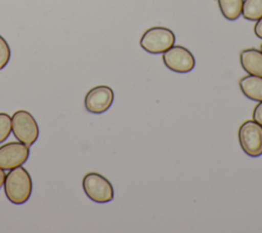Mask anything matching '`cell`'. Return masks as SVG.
Here are the masks:
<instances>
[{
    "label": "cell",
    "instance_id": "cell-1",
    "mask_svg": "<svg viewBox=\"0 0 262 233\" xmlns=\"http://www.w3.org/2000/svg\"><path fill=\"white\" fill-rule=\"evenodd\" d=\"M4 193L13 204L26 203L32 194L33 181L31 174L24 166H17L8 171L4 180Z\"/></svg>",
    "mask_w": 262,
    "mask_h": 233
},
{
    "label": "cell",
    "instance_id": "cell-2",
    "mask_svg": "<svg viewBox=\"0 0 262 233\" xmlns=\"http://www.w3.org/2000/svg\"><path fill=\"white\" fill-rule=\"evenodd\" d=\"M11 131L16 140L28 147L39 138V126L33 115L26 110L15 111L11 117Z\"/></svg>",
    "mask_w": 262,
    "mask_h": 233
},
{
    "label": "cell",
    "instance_id": "cell-3",
    "mask_svg": "<svg viewBox=\"0 0 262 233\" xmlns=\"http://www.w3.org/2000/svg\"><path fill=\"white\" fill-rule=\"evenodd\" d=\"M82 187L86 196L96 203H106L114 199L113 185L98 172H87L83 177Z\"/></svg>",
    "mask_w": 262,
    "mask_h": 233
},
{
    "label": "cell",
    "instance_id": "cell-4",
    "mask_svg": "<svg viewBox=\"0 0 262 233\" xmlns=\"http://www.w3.org/2000/svg\"><path fill=\"white\" fill-rule=\"evenodd\" d=\"M174 43L175 35L166 27H151L142 34L139 40L141 48L151 54L163 53Z\"/></svg>",
    "mask_w": 262,
    "mask_h": 233
},
{
    "label": "cell",
    "instance_id": "cell-5",
    "mask_svg": "<svg viewBox=\"0 0 262 233\" xmlns=\"http://www.w3.org/2000/svg\"><path fill=\"white\" fill-rule=\"evenodd\" d=\"M242 150L250 157L262 155V125L254 120L242 123L237 132Z\"/></svg>",
    "mask_w": 262,
    "mask_h": 233
},
{
    "label": "cell",
    "instance_id": "cell-6",
    "mask_svg": "<svg viewBox=\"0 0 262 233\" xmlns=\"http://www.w3.org/2000/svg\"><path fill=\"white\" fill-rule=\"evenodd\" d=\"M163 63L171 71L176 73H188L195 66L193 54L184 46L173 45L163 52Z\"/></svg>",
    "mask_w": 262,
    "mask_h": 233
},
{
    "label": "cell",
    "instance_id": "cell-7",
    "mask_svg": "<svg viewBox=\"0 0 262 233\" xmlns=\"http://www.w3.org/2000/svg\"><path fill=\"white\" fill-rule=\"evenodd\" d=\"M114 98V91L110 86H94L87 91L84 99V106L89 113L102 114L111 108Z\"/></svg>",
    "mask_w": 262,
    "mask_h": 233
},
{
    "label": "cell",
    "instance_id": "cell-8",
    "mask_svg": "<svg viewBox=\"0 0 262 233\" xmlns=\"http://www.w3.org/2000/svg\"><path fill=\"white\" fill-rule=\"evenodd\" d=\"M30 148L20 142H9L0 146V168L10 170L23 165L29 158Z\"/></svg>",
    "mask_w": 262,
    "mask_h": 233
},
{
    "label": "cell",
    "instance_id": "cell-9",
    "mask_svg": "<svg viewBox=\"0 0 262 233\" xmlns=\"http://www.w3.org/2000/svg\"><path fill=\"white\" fill-rule=\"evenodd\" d=\"M242 68L249 74L262 77V51L256 48H246L239 53Z\"/></svg>",
    "mask_w": 262,
    "mask_h": 233
},
{
    "label": "cell",
    "instance_id": "cell-10",
    "mask_svg": "<svg viewBox=\"0 0 262 233\" xmlns=\"http://www.w3.org/2000/svg\"><path fill=\"white\" fill-rule=\"evenodd\" d=\"M238 85L246 98L255 102H262V77L244 76L239 79Z\"/></svg>",
    "mask_w": 262,
    "mask_h": 233
},
{
    "label": "cell",
    "instance_id": "cell-11",
    "mask_svg": "<svg viewBox=\"0 0 262 233\" xmlns=\"http://www.w3.org/2000/svg\"><path fill=\"white\" fill-rule=\"evenodd\" d=\"M221 14L228 21L237 20L243 10L244 0H217Z\"/></svg>",
    "mask_w": 262,
    "mask_h": 233
},
{
    "label": "cell",
    "instance_id": "cell-12",
    "mask_svg": "<svg viewBox=\"0 0 262 233\" xmlns=\"http://www.w3.org/2000/svg\"><path fill=\"white\" fill-rule=\"evenodd\" d=\"M242 15L251 22L258 21L262 17V0H244Z\"/></svg>",
    "mask_w": 262,
    "mask_h": 233
},
{
    "label": "cell",
    "instance_id": "cell-13",
    "mask_svg": "<svg viewBox=\"0 0 262 233\" xmlns=\"http://www.w3.org/2000/svg\"><path fill=\"white\" fill-rule=\"evenodd\" d=\"M10 132L11 117L5 112H0V144L10 135Z\"/></svg>",
    "mask_w": 262,
    "mask_h": 233
},
{
    "label": "cell",
    "instance_id": "cell-14",
    "mask_svg": "<svg viewBox=\"0 0 262 233\" xmlns=\"http://www.w3.org/2000/svg\"><path fill=\"white\" fill-rule=\"evenodd\" d=\"M11 51L7 41L0 35V70L4 69L10 61Z\"/></svg>",
    "mask_w": 262,
    "mask_h": 233
},
{
    "label": "cell",
    "instance_id": "cell-15",
    "mask_svg": "<svg viewBox=\"0 0 262 233\" xmlns=\"http://www.w3.org/2000/svg\"><path fill=\"white\" fill-rule=\"evenodd\" d=\"M253 120L262 125V102H259L253 110Z\"/></svg>",
    "mask_w": 262,
    "mask_h": 233
},
{
    "label": "cell",
    "instance_id": "cell-16",
    "mask_svg": "<svg viewBox=\"0 0 262 233\" xmlns=\"http://www.w3.org/2000/svg\"><path fill=\"white\" fill-rule=\"evenodd\" d=\"M257 23L255 24V26H254V33H255V35L258 37V38H260V39H262V17H260L258 21H256Z\"/></svg>",
    "mask_w": 262,
    "mask_h": 233
},
{
    "label": "cell",
    "instance_id": "cell-17",
    "mask_svg": "<svg viewBox=\"0 0 262 233\" xmlns=\"http://www.w3.org/2000/svg\"><path fill=\"white\" fill-rule=\"evenodd\" d=\"M5 176H6V173H5L4 169L0 168V189H1V188L3 187V185H4V180H5Z\"/></svg>",
    "mask_w": 262,
    "mask_h": 233
},
{
    "label": "cell",
    "instance_id": "cell-18",
    "mask_svg": "<svg viewBox=\"0 0 262 233\" xmlns=\"http://www.w3.org/2000/svg\"><path fill=\"white\" fill-rule=\"evenodd\" d=\"M260 49H261V51H262V44H261V46H260Z\"/></svg>",
    "mask_w": 262,
    "mask_h": 233
}]
</instances>
